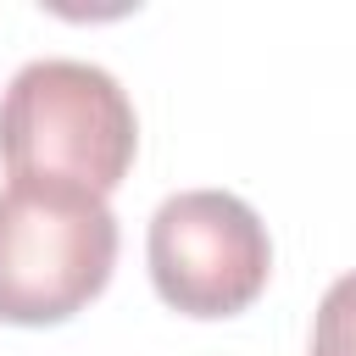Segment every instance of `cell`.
Masks as SVG:
<instances>
[{
    "label": "cell",
    "mask_w": 356,
    "mask_h": 356,
    "mask_svg": "<svg viewBox=\"0 0 356 356\" xmlns=\"http://www.w3.org/2000/svg\"><path fill=\"white\" fill-rule=\"evenodd\" d=\"M117 267V217L106 195L56 178L0 189V323L50 328L78 317Z\"/></svg>",
    "instance_id": "2"
},
{
    "label": "cell",
    "mask_w": 356,
    "mask_h": 356,
    "mask_svg": "<svg viewBox=\"0 0 356 356\" xmlns=\"http://www.w3.org/2000/svg\"><path fill=\"white\" fill-rule=\"evenodd\" d=\"M306 356H356V273L334 278L328 295L317 300V323H312V350Z\"/></svg>",
    "instance_id": "4"
},
{
    "label": "cell",
    "mask_w": 356,
    "mask_h": 356,
    "mask_svg": "<svg viewBox=\"0 0 356 356\" xmlns=\"http://www.w3.org/2000/svg\"><path fill=\"white\" fill-rule=\"evenodd\" d=\"M139 150V117L106 67L44 56L0 95V161L11 178H56L111 195Z\"/></svg>",
    "instance_id": "1"
},
{
    "label": "cell",
    "mask_w": 356,
    "mask_h": 356,
    "mask_svg": "<svg viewBox=\"0 0 356 356\" xmlns=\"http://www.w3.org/2000/svg\"><path fill=\"white\" fill-rule=\"evenodd\" d=\"M150 284L184 317L245 312L273 273V239L261 217L228 189L167 195L150 217Z\"/></svg>",
    "instance_id": "3"
}]
</instances>
